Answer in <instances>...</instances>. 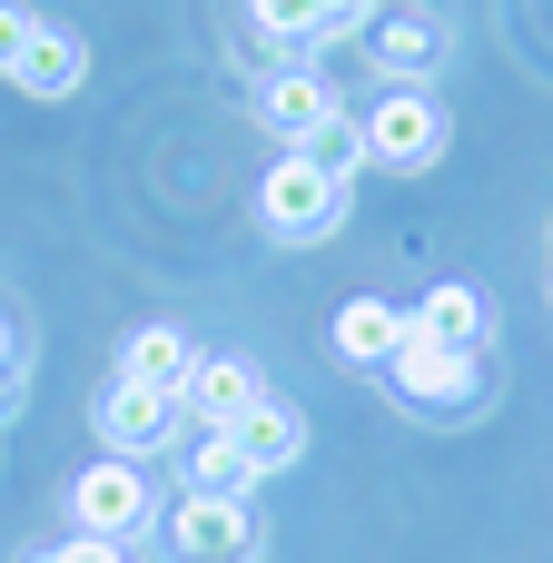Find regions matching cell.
Here are the masks:
<instances>
[{
    "mask_svg": "<svg viewBox=\"0 0 553 563\" xmlns=\"http://www.w3.org/2000/svg\"><path fill=\"white\" fill-rule=\"evenodd\" d=\"M386 386H396L406 416L465 426V416L485 406V346H445V336L416 327V307H406V336H396V356H386Z\"/></svg>",
    "mask_w": 553,
    "mask_h": 563,
    "instance_id": "obj_1",
    "label": "cell"
},
{
    "mask_svg": "<svg viewBox=\"0 0 553 563\" xmlns=\"http://www.w3.org/2000/svg\"><path fill=\"white\" fill-rule=\"evenodd\" d=\"M257 218H267V238H327L346 218V178L317 168L307 148H277V168L257 178Z\"/></svg>",
    "mask_w": 553,
    "mask_h": 563,
    "instance_id": "obj_2",
    "label": "cell"
},
{
    "mask_svg": "<svg viewBox=\"0 0 553 563\" xmlns=\"http://www.w3.org/2000/svg\"><path fill=\"white\" fill-rule=\"evenodd\" d=\"M158 544L168 563H257V515L247 495H178L158 515Z\"/></svg>",
    "mask_w": 553,
    "mask_h": 563,
    "instance_id": "obj_3",
    "label": "cell"
},
{
    "mask_svg": "<svg viewBox=\"0 0 553 563\" xmlns=\"http://www.w3.org/2000/svg\"><path fill=\"white\" fill-rule=\"evenodd\" d=\"M445 139H455V119L435 89H386L366 109V168H435Z\"/></svg>",
    "mask_w": 553,
    "mask_h": 563,
    "instance_id": "obj_4",
    "label": "cell"
},
{
    "mask_svg": "<svg viewBox=\"0 0 553 563\" xmlns=\"http://www.w3.org/2000/svg\"><path fill=\"white\" fill-rule=\"evenodd\" d=\"M158 525V505H148V475L129 465V455H99L89 475H69V534H109V544H139Z\"/></svg>",
    "mask_w": 553,
    "mask_h": 563,
    "instance_id": "obj_5",
    "label": "cell"
},
{
    "mask_svg": "<svg viewBox=\"0 0 553 563\" xmlns=\"http://www.w3.org/2000/svg\"><path fill=\"white\" fill-rule=\"evenodd\" d=\"M89 426H99V445L109 455H158V445H178L188 435V406L178 396H148V386H129V376H109L99 396H89Z\"/></svg>",
    "mask_w": 553,
    "mask_h": 563,
    "instance_id": "obj_6",
    "label": "cell"
},
{
    "mask_svg": "<svg viewBox=\"0 0 553 563\" xmlns=\"http://www.w3.org/2000/svg\"><path fill=\"white\" fill-rule=\"evenodd\" d=\"M445 49H455V40H445L435 10H386V20H366V59H376L386 89H435Z\"/></svg>",
    "mask_w": 553,
    "mask_h": 563,
    "instance_id": "obj_7",
    "label": "cell"
},
{
    "mask_svg": "<svg viewBox=\"0 0 553 563\" xmlns=\"http://www.w3.org/2000/svg\"><path fill=\"white\" fill-rule=\"evenodd\" d=\"M336 109H346V89H336V79H327L317 59H287V69H277V79L257 89V119H267V129H277L287 148H307V139H317V129H327Z\"/></svg>",
    "mask_w": 553,
    "mask_h": 563,
    "instance_id": "obj_8",
    "label": "cell"
},
{
    "mask_svg": "<svg viewBox=\"0 0 553 563\" xmlns=\"http://www.w3.org/2000/svg\"><path fill=\"white\" fill-rule=\"evenodd\" d=\"M119 376L129 386H148V396H178L188 406V376H198V346H188V327H129V346H119Z\"/></svg>",
    "mask_w": 553,
    "mask_h": 563,
    "instance_id": "obj_9",
    "label": "cell"
},
{
    "mask_svg": "<svg viewBox=\"0 0 553 563\" xmlns=\"http://www.w3.org/2000/svg\"><path fill=\"white\" fill-rule=\"evenodd\" d=\"M228 435H237V455H247V475H257V485H267V475H287V465L307 455V416H297L287 396H257Z\"/></svg>",
    "mask_w": 553,
    "mask_h": 563,
    "instance_id": "obj_10",
    "label": "cell"
},
{
    "mask_svg": "<svg viewBox=\"0 0 553 563\" xmlns=\"http://www.w3.org/2000/svg\"><path fill=\"white\" fill-rule=\"evenodd\" d=\"M257 396H267V386H257V366H247V356H198V376H188V416H198L208 435H228Z\"/></svg>",
    "mask_w": 553,
    "mask_h": 563,
    "instance_id": "obj_11",
    "label": "cell"
},
{
    "mask_svg": "<svg viewBox=\"0 0 553 563\" xmlns=\"http://www.w3.org/2000/svg\"><path fill=\"white\" fill-rule=\"evenodd\" d=\"M10 79H20L30 99H69V89L89 79V40H79V30H59V20H40V40H30V59H20Z\"/></svg>",
    "mask_w": 553,
    "mask_h": 563,
    "instance_id": "obj_12",
    "label": "cell"
},
{
    "mask_svg": "<svg viewBox=\"0 0 553 563\" xmlns=\"http://www.w3.org/2000/svg\"><path fill=\"white\" fill-rule=\"evenodd\" d=\"M396 336H406V307H386V297H346L336 307V356L346 366H386Z\"/></svg>",
    "mask_w": 553,
    "mask_h": 563,
    "instance_id": "obj_13",
    "label": "cell"
},
{
    "mask_svg": "<svg viewBox=\"0 0 553 563\" xmlns=\"http://www.w3.org/2000/svg\"><path fill=\"white\" fill-rule=\"evenodd\" d=\"M247 20H257L277 49H327V40H346L336 0H247Z\"/></svg>",
    "mask_w": 553,
    "mask_h": 563,
    "instance_id": "obj_14",
    "label": "cell"
},
{
    "mask_svg": "<svg viewBox=\"0 0 553 563\" xmlns=\"http://www.w3.org/2000/svg\"><path fill=\"white\" fill-rule=\"evenodd\" d=\"M416 327H435L445 346H485V287H465V277H445L425 307H416Z\"/></svg>",
    "mask_w": 553,
    "mask_h": 563,
    "instance_id": "obj_15",
    "label": "cell"
},
{
    "mask_svg": "<svg viewBox=\"0 0 553 563\" xmlns=\"http://www.w3.org/2000/svg\"><path fill=\"white\" fill-rule=\"evenodd\" d=\"M257 475H247V455H237V435H188V495H247Z\"/></svg>",
    "mask_w": 553,
    "mask_h": 563,
    "instance_id": "obj_16",
    "label": "cell"
},
{
    "mask_svg": "<svg viewBox=\"0 0 553 563\" xmlns=\"http://www.w3.org/2000/svg\"><path fill=\"white\" fill-rule=\"evenodd\" d=\"M307 158H317V168H336V178H346V168H366V119H356V109H336V119L307 139Z\"/></svg>",
    "mask_w": 553,
    "mask_h": 563,
    "instance_id": "obj_17",
    "label": "cell"
},
{
    "mask_svg": "<svg viewBox=\"0 0 553 563\" xmlns=\"http://www.w3.org/2000/svg\"><path fill=\"white\" fill-rule=\"evenodd\" d=\"M30 40H40V10H20V0H0V79L30 59Z\"/></svg>",
    "mask_w": 553,
    "mask_h": 563,
    "instance_id": "obj_18",
    "label": "cell"
},
{
    "mask_svg": "<svg viewBox=\"0 0 553 563\" xmlns=\"http://www.w3.org/2000/svg\"><path fill=\"white\" fill-rule=\"evenodd\" d=\"M30 563H139V554L109 544V534H69V544H49V554H30Z\"/></svg>",
    "mask_w": 553,
    "mask_h": 563,
    "instance_id": "obj_19",
    "label": "cell"
},
{
    "mask_svg": "<svg viewBox=\"0 0 553 563\" xmlns=\"http://www.w3.org/2000/svg\"><path fill=\"white\" fill-rule=\"evenodd\" d=\"M336 20H346V30H366V20H386V0H336Z\"/></svg>",
    "mask_w": 553,
    "mask_h": 563,
    "instance_id": "obj_20",
    "label": "cell"
},
{
    "mask_svg": "<svg viewBox=\"0 0 553 563\" xmlns=\"http://www.w3.org/2000/svg\"><path fill=\"white\" fill-rule=\"evenodd\" d=\"M0 376H20V327L0 317Z\"/></svg>",
    "mask_w": 553,
    "mask_h": 563,
    "instance_id": "obj_21",
    "label": "cell"
}]
</instances>
